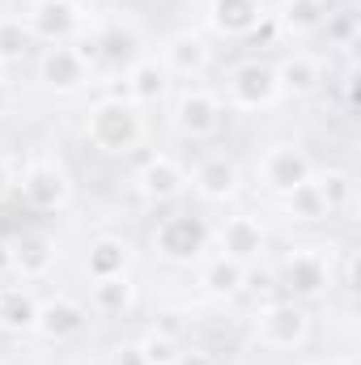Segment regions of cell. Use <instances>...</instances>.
Wrapping results in <instances>:
<instances>
[{
  "instance_id": "cell-1",
  "label": "cell",
  "mask_w": 361,
  "mask_h": 365,
  "mask_svg": "<svg viewBox=\"0 0 361 365\" xmlns=\"http://www.w3.org/2000/svg\"><path fill=\"white\" fill-rule=\"evenodd\" d=\"M86 136H90L93 149H102V153H128L145 136L141 110L128 98H115V93L98 98L90 106V119H86Z\"/></svg>"
},
{
  "instance_id": "cell-34",
  "label": "cell",
  "mask_w": 361,
  "mask_h": 365,
  "mask_svg": "<svg viewBox=\"0 0 361 365\" xmlns=\"http://www.w3.org/2000/svg\"><path fill=\"white\" fill-rule=\"evenodd\" d=\"M9 102H13V93H9V86H4V81H0V115H4V110H9Z\"/></svg>"
},
{
  "instance_id": "cell-21",
  "label": "cell",
  "mask_w": 361,
  "mask_h": 365,
  "mask_svg": "<svg viewBox=\"0 0 361 365\" xmlns=\"http://www.w3.org/2000/svg\"><path fill=\"white\" fill-rule=\"evenodd\" d=\"M86 272H90V280L123 276L128 272V242L123 238H98L86 255Z\"/></svg>"
},
{
  "instance_id": "cell-23",
  "label": "cell",
  "mask_w": 361,
  "mask_h": 365,
  "mask_svg": "<svg viewBox=\"0 0 361 365\" xmlns=\"http://www.w3.org/2000/svg\"><path fill=\"white\" fill-rule=\"evenodd\" d=\"M39 302L26 289H0V327L9 331H34Z\"/></svg>"
},
{
  "instance_id": "cell-30",
  "label": "cell",
  "mask_w": 361,
  "mask_h": 365,
  "mask_svg": "<svg viewBox=\"0 0 361 365\" xmlns=\"http://www.w3.org/2000/svg\"><path fill=\"white\" fill-rule=\"evenodd\" d=\"M111 365H145V357H141V344H119V349L111 353Z\"/></svg>"
},
{
  "instance_id": "cell-6",
  "label": "cell",
  "mask_w": 361,
  "mask_h": 365,
  "mask_svg": "<svg viewBox=\"0 0 361 365\" xmlns=\"http://www.w3.org/2000/svg\"><path fill=\"white\" fill-rule=\"evenodd\" d=\"M21 195H26L30 208H39V212H56V208L68 204L73 187H68V175H64L60 162H47V158H43V162H30V170L21 175Z\"/></svg>"
},
{
  "instance_id": "cell-11",
  "label": "cell",
  "mask_w": 361,
  "mask_h": 365,
  "mask_svg": "<svg viewBox=\"0 0 361 365\" xmlns=\"http://www.w3.org/2000/svg\"><path fill=\"white\" fill-rule=\"evenodd\" d=\"M60 259V247L51 234H21L13 247H9V268L21 276V280H43V276L56 268Z\"/></svg>"
},
{
  "instance_id": "cell-14",
  "label": "cell",
  "mask_w": 361,
  "mask_h": 365,
  "mask_svg": "<svg viewBox=\"0 0 361 365\" xmlns=\"http://www.w3.org/2000/svg\"><path fill=\"white\" fill-rule=\"evenodd\" d=\"M208 21H213L217 34L243 38V34H255L260 30L264 9H260V0H213L208 4Z\"/></svg>"
},
{
  "instance_id": "cell-27",
  "label": "cell",
  "mask_w": 361,
  "mask_h": 365,
  "mask_svg": "<svg viewBox=\"0 0 361 365\" xmlns=\"http://www.w3.org/2000/svg\"><path fill=\"white\" fill-rule=\"evenodd\" d=\"M289 200H285V208H289V217H298V221H319V217H327V204H323V195H319V187H315V175L306 182H298L293 191H285Z\"/></svg>"
},
{
  "instance_id": "cell-8",
  "label": "cell",
  "mask_w": 361,
  "mask_h": 365,
  "mask_svg": "<svg viewBox=\"0 0 361 365\" xmlns=\"http://www.w3.org/2000/svg\"><path fill=\"white\" fill-rule=\"evenodd\" d=\"M175 128L187 140H208L221 132V102L208 90H183L175 102Z\"/></svg>"
},
{
  "instance_id": "cell-17",
  "label": "cell",
  "mask_w": 361,
  "mask_h": 365,
  "mask_svg": "<svg viewBox=\"0 0 361 365\" xmlns=\"http://www.w3.org/2000/svg\"><path fill=\"white\" fill-rule=\"evenodd\" d=\"M260 251H264V225L255 217L238 212V217H230L221 225V255H230L238 264H251Z\"/></svg>"
},
{
  "instance_id": "cell-2",
  "label": "cell",
  "mask_w": 361,
  "mask_h": 365,
  "mask_svg": "<svg viewBox=\"0 0 361 365\" xmlns=\"http://www.w3.org/2000/svg\"><path fill=\"white\" fill-rule=\"evenodd\" d=\"M153 247L171 264H191V259H200L208 251V225L195 212H171L153 230Z\"/></svg>"
},
{
  "instance_id": "cell-26",
  "label": "cell",
  "mask_w": 361,
  "mask_h": 365,
  "mask_svg": "<svg viewBox=\"0 0 361 365\" xmlns=\"http://www.w3.org/2000/svg\"><path fill=\"white\" fill-rule=\"evenodd\" d=\"M34 34L26 26V17H0V64H17L30 51Z\"/></svg>"
},
{
  "instance_id": "cell-19",
  "label": "cell",
  "mask_w": 361,
  "mask_h": 365,
  "mask_svg": "<svg viewBox=\"0 0 361 365\" xmlns=\"http://www.w3.org/2000/svg\"><path fill=\"white\" fill-rule=\"evenodd\" d=\"M128 102L132 106H141V102H158L162 98V90H166V68L158 64V60H136L132 68H128Z\"/></svg>"
},
{
  "instance_id": "cell-31",
  "label": "cell",
  "mask_w": 361,
  "mask_h": 365,
  "mask_svg": "<svg viewBox=\"0 0 361 365\" xmlns=\"http://www.w3.org/2000/svg\"><path fill=\"white\" fill-rule=\"evenodd\" d=\"M175 365H217L208 353H200V349H191V353H179L175 357Z\"/></svg>"
},
{
  "instance_id": "cell-33",
  "label": "cell",
  "mask_w": 361,
  "mask_h": 365,
  "mask_svg": "<svg viewBox=\"0 0 361 365\" xmlns=\"http://www.w3.org/2000/svg\"><path fill=\"white\" fill-rule=\"evenodd\" d=\"M9 187H13V179H9V166H4V162H0V200H4V195H9Z\"/></svg>"
},
{
  "instance_id": "cell-3",
  "label": "cell",
  "mask_w": 361,
  "mask_h": 365,
  "mask_svg": "<svg viewBox=\"0 0 361 365\" xmlns=\"http://www.w3.org/2000/svg\"><path fill=\"white\" fill-rule=\"evenodd\" d=\"M255 336L268 349H298L310 336V314L298 302H268L255 314Z\"/></svg>"
},
{
  "instance_id": "cell-4",
  "label": "cell",
  "mask_w": 361,
  "mask_h": 365,
  "mask_svg": "<svg viewBox=\"0 0 361 365\" xmlns=\"http://www.w3.org/2000/svg\"><path fill=\"white\" fill-rule=\"evenodd\" d=\"M280 276H285V289H289L293 297H323L327 284H332V264H327L323 251H315V247H298V251L285 255Z\"/></svg>"
},
{
  "instance_id": "cell-15",
  "label": "cell",
  "mask_w": 361,
  "mask_h": 365,
  "mask_svg": "<svg viewBox=\"0 0 361 365\" xmlns=\"http://www.w3.org/2000/svg\"><path fill=\"white\" fill-rule=\"evenodd\" d=\"M136 187H141V195H145V200L166 204V200L183 195L187 175H183V166L175 162V158H149V162L141 166V175H136Z\"/></svg>"
},
{
  "instance_id": "cell-5",
  "label": "cell",
  "mask_w": 361,
  "mask_h": 365,
  "mask_svg": "<svg viewBox=\"0 0 361 365\" xmlns=\"http://www.w3.org/2000/svg\"><path fill=\"white\" fill-rule=\"evenodd\" d=\"M26 26L43 43H68L86 26V13H81L77 0H34L30 13H26Z\"/></svg>"
},
{
  "instance_id": "cell-35",
  "label": "cell",
  "mask_w": 361,
  "mask_h": 365,
  "mask_svg": "<svg viewBox=\"0 0 361 365\" xmlns=\"http://www.w3.org/2000/svg\"><path fill=\"white\" fill-rule=\"evenodd\" d=\"M319 365H349V361H340V357H327V361H319Z\"/></svg>"
},
{
  "instance_id": "cell-37",
  "label": "cell",
  "mask_w": 361,
  "mask_h": 365,
  "mask_svg": "<svg viewBox=\"0 0 361 365\" xmlns=\"http://www.w3.org/2000/svg\"><path fill=\"white\" fill-rule=\"evenodd\" d=\"M0 365H9V361H0Z\"/></svg>"
},
{
  "instance_id": "cell-24",
  "label": "cell",
  "mask_w": 361,
  "mask_h": 365,
  "mask_svg": "<svg viewBox=\"0 0 361 365\" xmlns=\"http://www.w3.org/2000/svg\"><path fill=\"white\" fill-rule=\"evenodd\" d=\"M323 21H327V4H319V0H285L280 4V26L289 34H315V30H323Z\"/></svg>"
},
{
  "instance_id": "cell-22",
  "label": "cell",
  "mask_w": 361,
  "mask_h": 365,
  "mask_svg": "<svg viewBox=\"0 0 361 365\" xmlns=\"http://www.w3.org/2000/svg\"><path fill=\"white\" fill-rule=\"evenodd\" d=\"M243 284H247V264H238L230 255H217L204 268V289L213 297H234V293H243Z\"/></svg>"
},
{
  "instance_id": "cell-32",
  "label": "cell",
  "mask_w": 361,
  "mask_h": 365,
  "mask_svg": "<svg viewBox=\"0 0 361 365\" xmlns=\"http://www.w3.org/2000/svg\"><path fill=\"white\" fill-rule=\"evenodd\" d=\"M345 289H357V251L345 255Z\"/></svg>"
},
{
  "instance_id": "cell-10",
  "label": "cell",
  "mask_w": 361,
  "mask_h": 365,
  "mask_svg": "<svg viewBox=\"0 0 361 365\" xmlns=\"http://www.w3.org/2000/svg\"><path fill=\"white\" fill-rule=\"evenodd\" d=\"M90 73L93 68L81 60V51H77V47H64V43L47 47L43 60H39V77H43L56 93H77L90 81Z\"/></svg>"
},
{
  "instance_id": "cell-7",
  "label": "cell",
  "mask_w": 361,
  "mask_h": 365,
  "mask_svg": "<svg viewBox=\"0 0 361 365\" xmlns=\"http://www.w3.org/2000/svg\"><path fill=\"white\" fill-rule=\"evenodd\" d=\"M187 182L195 187L200 200H208V204H225V200L238 195V187H243V170H238L234 158H225V153H208V158L195 162V170H191V179Z\"/></svg>"
},
{
  "instance_id": "cell-13",
  "label": "cell",
  "mask_w": 361,
  "mask_h": 365,
  "mask_svg": "<svg viewBox=\"0 0 361 365\" xmlns=\"http://www.w3.org/2000/svg\"><path fill=\"white\" fill-rule=\"evenodd\" d=\"M86 306L81 302H73V297H51V302H43L39 306V314H34V331L43 336V340H73L81 327H86Z\"/></svg>"
},
{
  "instance_id": "cell-36",
  "label": "cell",
  "mask_w": 361,
  "mask_h": 365,
  "mask_svg": "<svg viewBox=\"0 0 361 365\" xmlns=\"http://www.w3.org/2000/svg\"><path fill=\"white\" fill-rule=\"evenodd\" d=\"M0 81H4V64H0Z\"/></svg>"
},
{
  "instance_id": "cell-20",
  "label": "cell",
  "mask_w": 361,
  "mask_h": 365,
  "mask_svg": "<svg viewBox=\"0 0 361 365\" xmlns=\"http://www.w3.org/2000/svg\"><path fill=\"white\" fill-rule=\"evenodd\" d=\"M319 81H323V73H319V60H310V56H289L276 64L280 93H315Z\"/></svg>"
},
{
  "instance_id": "cell-12",
  "label": "cell",
  "mask_w": 361,
  "mask_h": 365,
  "mask_svg": "<svg viewBox=\"0 0 361 365\" xmlns=\"http://www.w3.org/2000/svg\"><path fill=\"white\" fill-rule=\"evenodd\" d=\"M310 175H315L310 158H306L302 149H289V145L268 149L264 162H260V179H264V187H272V191H293L298 182H306Z\"/></svg>"
},
{
  "instance_id": "cell-18",
  "label": "cell",
  "mask_w": 361,
  "mask_h": 365,
  "mask_svg": "<svg viewBox=\"0 0 361 365\" xmlns=\"http://www.w3.org/2000/svg\"><path fill=\"white\" fill-rule=\"evenodd\" d=\"M93 56H98V64L106 60V64H115V68H132V64L141 60V38H136V30L111 26V30H102V34L93 38Z\"/></svg>"
},
{
  "instance_id": "cell-28",
  "label": "cell",
  "mask_w": 361,
  "mask_h": 365,
  "mask_svg": "<svg viewBox=\"0 0 361 365\" xmlns=\"http://www.w3.org/2000/svg\"><path fill=\"white\" fill-rule=\"evenodd\" d=\"M315 187H319V195H323V204H327V217L340 212V208H349V200H353V179H349L345 170H327V175H319Z\"/></svg>"
},
{
  "instance_id": "cell-29",
  "label": "cell",
  "mask_w": 361,
  "mask_h": 365,
  "mask_svg": "<svg viewBox=\"0 0 361 365\" xmlns=\"http://www.w3.org/2000/svg\"><path fill=\"white\" fill-rule=\"evenodd\" d=\"M141 357H145V365H175L179 344H175L171 336L153 331V336H145V340H141Z\"/></svg>"
},
{
  "instance_id": "cell-16",
  "label": "cell",
  "mask_w": 361,
  "mask_h": 365,
  "mask_svg": "<svg viewBox=\"0 0 361 365\" xmlns=\"http://www.w3.org/2000/svg\"><path fill=\"white\" fill-rule=\"evenodd\" d=\"M162 68H166V73H179V77L204 73V68H208V43H204L200 34H191V30L171 34L166 47H162Z\"/></svg>"
},
{
  "instance_id": "cell-9",
  "label": "cell",
  "mask_w": 361,
  "mask_h": 365,
  "mask_svg": "<svg viewBox=\"0 0 361 365\" xmlns=\"http://www.w3.org/2000/svg\"><path fill=\"white\" fill-rule=\"evenodd\" d=\"M230 98L234 106L243 110H260V106H272L280 98V86H276V68L272 64H260V60H247L230 73Z\"/></svg>"
},
{
  "instance_id": "cell-25",
  "label": "cell",
  "mask_w": 361,
  "mask_h": 365,
  "mask_svg": "<svg viewBox=\"0 0 361 365\" xmlns=\"http://www.w3.org/2000/svg\"><path fill=\"white\" fill-rule=\"evenodd\" d=\"M90 302H93L98 314H123V310L132 306V280H128V272L106 276V280H93Z\"/></svg>"
}]
</instances>
